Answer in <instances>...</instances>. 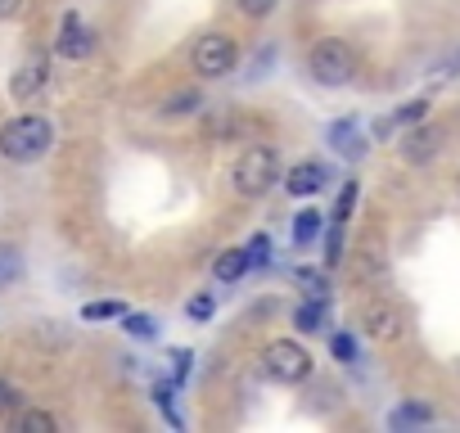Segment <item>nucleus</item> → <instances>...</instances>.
<instances>
[{"label":"nucleus","instance_id":"obj_1","mask_svg":"<svg viewBox=\"0 0 460 433\" xmlns=\"http://www.w3.org/2000/svg\"><path fill=\"white\" fill-rule=\"evenodd\" d=\"M50 145H55V127L41 113H19L0 127V154L10 163H37V158H46Z\"/></svg>","mask_w":460,"mask_h":433},{"label":"nucleus","instance_id":"obj_2","mask_svg":"<svg viewBox=\"0 0 460 433\" xmlns=\"http://www.w3.org/2000/svg\"><path fill=\"white\" fill-rule=\"evenodd\" d=\"M276 181H280V158H276L271 145H249L235 158V167H230V185H235V194H244V199H262Z\"/></svg>","mask_w":460,"mask_h":433},{"label":"nucleus","instance_id":"obj_3","mask_svg":"<svg viewBox=\"0 0 460 433\" xmlns=\"http://www.w3.org/2000/svg\"><path fill=\"white\" fill-rule=\"evenodd\" d=\"M307 73H312V82H321V86H348V82L357 77V50H352L348 41L325 37V41H316V46L307 50Z\"/></svg>","mask_w":460,"mask_h":433},{"label":"nucleus","instance_id":"obj_4","mask_svg":"<svg viewBox=\"0 0 460 433\" xmlns=\"http://www.w3.org/2000/svg\"><path fill=\"white\" fill-rule=\"evenodd\" d=\"M262 375L271 384H285V388L289 384H303L312 375V352L303 343H294V339H271L262 348Z\"/></svg>","mask_w":460,"mask_h":433},{"label":"nucleus","instance_id":"obj_5","mask_svg":"<svg viewBox=\"0 0 460 433\" xmlns=\"http://www.w3.org/2000/svg\"><path fill=\"white\" fill-rule=\"evenodd\" d=\"M190 64L208 82L230 77V73H235V64H240V46H235V37H230V32H203L194 41V50H190Z\"/></svg>","mask_w":460,"mask_h":433},{"label":"nucleus","instance_id":"obj_6","mask_svg":"<svg viewBox=\"0 0 460 433\" xmlns=\"http://www.w3.org/2000/svg\"><path fill=\"white\" fill-rule=\"evenodd\" d=\"M361 330L375 343H397L406 334V316H402V307L393 298H366L361 303Z\"/></svg>","mask_w":460,"mask_h":433},{"label":"nucleus","instance_id":"obj_7","mask_svg":"<svg viewBox=\"0 0 460 433\" xmlns=\"http://www.w3.org/2000/svg\"><path fill=\"white\" fill-rule=\"evenodd\" d=\"M442 140H447V131H442L438 122H415V127L402 136V158L415 163V167H424V163H433V158L442 154Z\"/></svg>","mask_w":460,"mask_h":433},{"label":"nucleus","instance_id":"obj_8","mask_svg":"<svg viewBox=\"0 0 460 433\" xmlns=\"http://www.w3.org/2000/svg\"><path fill=\"white\" fill-rule=\"evenodd\" d=\"M46 77H50V59L37 50V55H28V59L19 64V73H14V82H10V95H14L19 104H28V100H37V91L46 86Z\"/></svg>","mask_w":460,"mask_h":433},{"label":"nucleus","instance_id":"obj_9","mask_svg":"<svg viewBox=\"0 0 460 433\" xmlns=\"http://www.w3.org/2000/svg\"><path fill=\"white\" fill-rule=\"evenodd\" d=\"M91 46H95V37H91V28L77 19V14H64V23H59V37H55V50L64 55V59H86L91 55Z\"/></svg>","mask_w":460,"mask_h":433},{"label":"nucleus","instance_id":"obj_10","mask_svg":"<svg viewBox=\"0 0 460 433\" xmlns=\"http://www.w3.org/2000/svg\"><path fill=\"white\" fill-rule=\"evenodd\" d=\"M325 181H330L325 163H294V167H289V176H285V185H289V194H294V199H312V194H321V190H325Z\"/></svg>","mask_w":460,"mask_h":433},{"label":"nucleus","instance_id":"obj_11","mask_svg":"<svg viewBox=\"0 0 460 433\" xmlns=\"http://www.w3.org/2000/svg\"><path fill=\"white\" fill-rule=\"evenodd\" d=\"M212 276H217V285H235V280H244V276H249V253H244V249H226V253H217Z\"/></svg>","mask_w":460,"mask_h":433},{"label":"nucleus","instance_id":"obj_12","mask_svg":"<svg viewBox=\"0 0 460 433\" xmlns=\"http://www.w3.org/2000/svg\"><path fill=\"white\" fill-rule=\"evenodd\" d=\"M330 145H334L339 154H348V158H361V154H366V136H357V118L334 122V127H330Z\"/></svg>","mask_w":460,"mask_h":433},{"label":"nucleus","instance_id":"obj_13","mask_svg":"<svg viewBox=\"0 0 460 433\" xmlns=\"http://www.w3.org/2000/svg\"><path fill=\"white\" fill-rule=\"evenodd\" d=\"M235 131H240V118L230 113V109H217V113H208V118H203V136H208V140H217V145H221V140H230Z\"/></svg>","mask_w":460,"mask_h":433},{"label":"nucleus","instance_id":"obj_14","mask_svg":"<svg viewBox=\"0 0 460 433\" xmlns=\"http://www.w3.org/2000/svg\"><path fill=\"white\" fill-rule=\"evenodd\" d=\"M321 226H325V216H321L316 208H303V212L294 216V244H303V249H307V244L321 235Z\"/></svg>","mask_w":460,"mask_h":433},{"label":"nucleus","instance_id":"obj_15","mask_svg":"<svg viewBox=\"0 0 460 433\" xmlns=\"http://www.w3.org/2000/svg\"><path fill=\"white\" fill-rule=\"evenodd\" d=\"M294 325H298L303 334H316V330H325V298H307V303L294 312Z\"/></svg>","mask_w":460,"mask_h":433},{"label":"nucleus","instance_id":"obj_16","mask_svg":"<svg viewBox=\"0 0 460 433\" xmlns=\"http://www.w3.org/2000/svg\"><path fill=\"white\" fill-rule=\"evenodd\" d=\"M438 415H433V406H424V402H406V406H397L393 415H388V424L393 429H406V424H433Z\"/></svg>","mask_w":460,"mask_h":433},{"label":"nucleus","instance_id":"obj_17","mask_svg":"<svg viewBox=\"0 0 460 433\" xmlns=\"http://www.w3.org/2000/svg\"><path fill=\"white\" fill-rule=\"evenodd\" d=\"M10 424H14V429H23V433H55V429H59V420H55V415H46V411L10 415Z\"/></svg>","mask_w":460,"mask_h":433},{"label":"nucleus","instance_id":"obj_18","mask_svg":"<svg viewBox=\"0 0 460 433\" xmlns=\"http://www.w3.org/2000/svg\"><path fill=\"white\" fill-rule=\"evenodd\" d=\"M199 104H203L199 91H176V95L163 100V118H185V113H194Z\"/></svg>","mask_w":460,"mask_h":433},{"label":"nucleus","instance_id":"obj_19","mask_svg":"<svg viewBox=\"0 0 460 433\" xmlns=\"http://www.w3.org/2000/svg\"><path fill=\"white\" fill-rule=\"evenodd\" d=\"M424 118H429V100L420 95V100H406L388 122H393V131H397V127H415V122H424Z\"/></svg>","mask_w":460,"mask_h":433},{"label":"nucleus","instance_id":"obj_20","mask_svg":"<svg viewBox=\"0 0 460 433\" xmlns=\"http://www.w3.org/2000/svg\"><path fill=\"white\" fill-rule=\"evenodd\" d=\"M294 280L307 289V298H330V285H325V271H316V267H298L294 271Z\"/></svg>","mask_w":460,"mask_h":433},{"label":"nucleus","instance_id":"obj_21","mask_svg":"<svg viewBox=\"0 0 460 433\" xmlns=\"http://www.w3.org/2000/svg\"><path fill=\"white\" fill-rule=\"evenodd\" d=\"M122 303L118 298H100V303H86L82 307V321H122Z\"/></svg>","mask_w":460,"mask_h":433},{"label":"nucleus","instance_id":"obj_22","mask_svg":"<svg viewBox=\"0 0 460 433\" xmlns=\"http://www.w3.org/2000/svg\"><path fill=\"white\" fill-rule=\"evenodd\" d=\"M19 276H23V262H19V253H14L10 244H0V289L19 285Z\"/></svg>","mask_w":460,"mask_h":433},{"label":"nucleus","instance_id":"obj_23","mask_svg":"<svg viewBox=\"0 0 460 433\" xmlns=\"http://www.w3.org/2000/svg\"><path fill=\"white\" fill-rule=\"evenodd\" d=\"M122 330L131 339H154L158 334V321L154 316H140V312H122Z\"/></svg>","mask_w":460,"mask_h":433},{"label":"nucleus","instance_id":"obj_24","mask_svg":"<svg viewBox=\"0 0 460 433\" xmlns=\"http://www.w3.org/2000/svg\"><path fill=\"white\" fill-rule=\"evenodd\" d=\"M352 208H357V181H343V190H339V203H334V216H330V222L348 226V216H352Z\"/></svg>","mask_w":460,"mask_h":433},{"label":"nucleus","instance_id":"obj_25","mask_svg":"<svg viewBox=\"0 0 460 433\" xmlns=\"http://www.w3.org/2000/svg\"><path fill=\"white\" fill-rule=\"evenodd\" d=\"M172 388H176V384H158V388H154V402L163 406V415H167V424H172V429H181L185 420H181V411L172 406Z\"/></svg>","mask_w":460,"mask_h":433},{"label":"nucleus","instance_id":"obj_26","mask_svg":"<svg viewBox=\"0 0 460 433\" xmlns=\"http://www.w3.org/2000/svg\"><path fill=\"white\" fill-rule=\"evenodd\" d=\"M339 262H343V226L334 222L325 235V267H339Z\"/></svg>","mask_w":460,"mask_h":433},{"label":"nucleus","instance_id":"obj_27","mask_svg":"<svg viewBox=\"0 0 460 433\" xmlns=\"http://www.w3.org/2000/svg\"><path fill=\"white\" fill-rule=\"evenodd\" d=\"M244 253H249V267H267V262H271V240H267V235H253V240L244 244Z\"/></svg>","mask_w":460,"mask_h":433},{"label":"nucleus","instance_id":"obj_28","mask_svg":"<svg viewBox=\"0 0 460 433\" xmlns=\"http://www.w3.org/2000/svg\"><path fill=\"white\" fill-rule=\"evenodd\" d=\"M167 361H172V384H185V375H190V361H194V352H190V348H176V352H167Z\"/></svg>","mask_w":460,"mask_h":433},{"label":"nucleus","instance_id":"obj_29","mask_svg":"<svg viewBox=\"0 0 460 433\" xmlns=\"http://www.w3.org/2000/svg\"><path fill=\"white\" fill-rule=\"evenodd\" d=\"M276 5H280V0H235V10H240L244 19H267Z\"/></svg>","mask_w":460,"mask_h":433},{"label":"nucleus","instance_id":"obj_30","mask_svg":"<svg viewBox=\"0 0 460 433\" xmlns=\"http://www.w3.org/2000/svg\"><path fill=\"white\" fill-rule=\"evenodd\" d=\"M361 276H384V253H379V244H366V249H361Z\"/></svg>","mask_w":460,"mask_h":433},{"label":"nucleus","instance_id":"obj_31","mask_svg":"<svg viewBox=\"0 0 460 433\" xmlns=\"http://www.w3.org/2000/svg\"><path fill=\"white\" fill-rule=\"evenodd\" d=\"M330 352H334L339 361H357V339H352V334H334V339H330Z\"/></svg>","mask_w":460,"mask_h":433},{"label":"nucleus","instance_id":"obj_32","mask_svg":"<svg viewBox=\"0 0 460 433\" xmlns=\"http://www.w3.org/2000/svg\"><path fill=\"white\" fill-rule=\"evenodd\" d=\"M19 402H23V397H19V388H10L5 379H0V415H14V411H19Z\"/></svg>","mask_w":460,"mask_h":433},{"label":"nucleus","instance_id":"obj_33","mask_svg":"<svg viewBox=\"0 0 460 433\" xmlns=\"http://www.w3.org/2000/svg\"><path fill=\"white\" fill-rule=\"evenodd\" d=\"M190 316H194V321H208V316H212V294L190 298Z\"/></svg>","mask_w":460,"mask_h":433},{"label":"nucleus","instance_id":"obj_34","mask_svg":"<svg viewBox=\"0 0 460 433\" xmlns=\"http://www.w3.org/2000/svg\"><path fill=\"white\" fill-rule=\"evenodd\" d=\"M23 14V0H0V23H10Z\"/></svg>","mask_w":460,"mask_h":433}]
</instances>
